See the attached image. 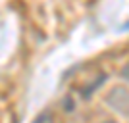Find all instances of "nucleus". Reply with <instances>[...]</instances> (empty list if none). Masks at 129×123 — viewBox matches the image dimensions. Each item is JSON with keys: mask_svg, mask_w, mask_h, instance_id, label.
Here are the masks:
<instances>
[{"mask_svg": "<svg viewBox=\"0 0 129 123\" xmlns=\"http://www.w3.org/2000/svg\"><path fill=\"white\" fill-rule=\"evenodd\" d=\"M108 123H112V121H108Z\"/></svg>", "mask_w": 129, "mask_h": 123, "instance_id": "1", "label": "nucleus"}]
</instances>
